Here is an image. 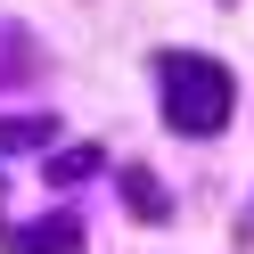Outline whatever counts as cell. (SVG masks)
<instances>
[{
  "mask_svg": "<svg viewBox=\"0 0 254 254\" xmlns=\"http://www.w3.org/2000/svg\"><path fill=\"white\" fill-rule=\"evenodd\" d=\"M156 90H164V123L181 139H213L221 123H230V107H238L230 66L189 58V50H164V58H156Z\"/></svg>",
  "mask_w": 254,
  "mask_h": 254,
  "instance_id": "1",
  "label": "cell"
},
{
  "mask_svg": "<svg viewBox=\"0 0 254 254\" xmlns=\"http://www.w3.org/2000/svg\"><path fill=\"white\" fill-rule=\"evenodd\" d=\"M50 131H58L50 115H25V123H0V156H17V148H41Z\"/></svg>",
  "mask_w": 254,
  "mask_h": 254,
  "instance_id": "4",
  "label": "cell"
},
{
  "mask_svg": "<svg viewBox=\"0 0 254 254\" xmlns=\"http://www.w3.org/2000/svg\"><path fill=\"white\" fill-rule=\"evenodd\" d=\"M82 172H99V148H58L50 156V181H82Z\"/></svg>",
  "mask_w": 254,
  "mask_h": 254,
  "instance_id": "5",
  "label": "cell"
},
{
  "mask_svg": "<svg viewBox=\"0 0 254 254\" xmlns=\"http://www.w3.org/2000/svg\"><path fill=\"white\" fill-rule=\"evenodd\" d=\"M8 246H17V254H82V221L50 213V221H33V230H17Z\"/></svg>",
  "mask_w": 254,
  "mask_h": 254,
  "instance_id": "2",
  "label": "cell"
},
{
  "mask_svg": "<svg viewBox=\"0 0 254 254\" xmlns=\"http://www.w3.org/2000/svg\"><path fill=\"white\" fill-rule=\"evenodd\" d=\"M123 197H131V213H139V221H164V213H172V205H164V189H156L148 172H123Z\"/></svg>",
  "mask_w": 254,
  "mask_h": 254,
  "instance_id": "3",
  "label": "cell"
}]
</instances>
